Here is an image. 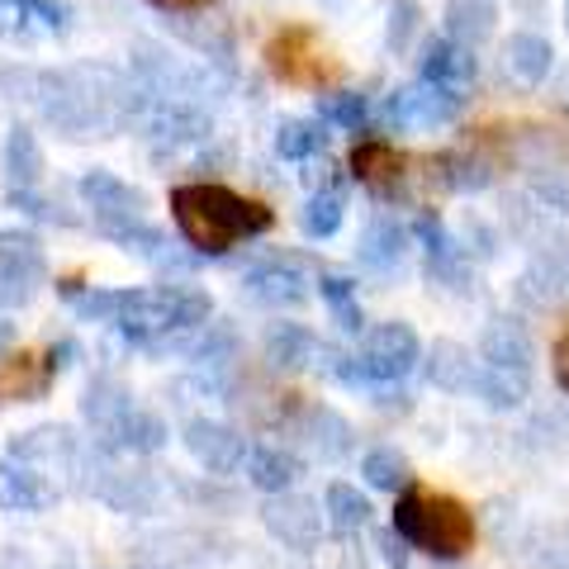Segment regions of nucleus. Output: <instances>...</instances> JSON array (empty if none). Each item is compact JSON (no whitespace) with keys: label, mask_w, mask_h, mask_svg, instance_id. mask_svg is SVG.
I'll list each match as a JSON object with an SVG mask.
<instances>
[{"label":"nucleus","mask_w":569,"mask_h":569,"mask_svg":"<svg viewBox=\"0 0 569 569\" xmlns=\"http://www.w3.org/2000/svg\"><path fill=\"white\" fill-rule=\"evenodd\" d=\"M437 176H441V186L460 190V194L485 190L493 181V157L475 152V148H451V152L437 157Z\"/></svg>","instance_id":"nucleus-27"},{"label":"nucleus","mask_w":569,"mask_h":569,"mask_svg":"<svg viewBox=\"0 0 569 569\" xmlns=\"http://www.w3.org/2000/svg\"><path fill=\"white\" fill-rule=\"evenodd\" d=\"M171 219L181 228L186 247L204 257H223L238 242L266 238L276 228V213L252 194H238L219 181H186L171 190Z\"/></svg>","instance_id":"nucleus-1"},{"label":"nucleus","mask_w":569,"mask_h":569,"mask_svg":"<svg viewBox=\"0 0 569 569\" xmlns=\"http://www.w3.org/2000/svg\"><path fill=\"white\" fill-rule=\"evenodd\" d=\"M565 29H569V0H565Z\"/></svg>","instance_id":"nucleus-50"},{"label":"nucleus","mask_w":569,"mask_h":569,"mask_svg":"<svg viewBox=\"0 0 569 569\" xmlns=\"http://www.w3.org/2000/svg\"><path fill=\"white\" fill-rule=\"evenodd\" d=\"M96 228L114 247H123V252H138V257H148V261H167L171 257L167 233H162V228H152L142 213H133V219H96Z\"/></svg>","instance_id":"nucleus-24"},{"label":"nucleus","mask_w":569,"mask_h":569,"mask_svg":"<svg viewBox=\"0 0 569 569\" xmlns=\"http://www.w3.org/2000/svg\"><path fill=\"white\" fill-rule=\"evenodd\" d=\"M389 531L403 541L432 556L441 565L451 560H466L475 541H479V527H475V512L460 503L456 493H441V489H418L408 485L403 493H395V518H389Z\"/></svg>","instance_id":"nucleus-2"},{"label":"nucleus","mask_w":569,"mask_h":569,"mask_svg":"<svg viewBox=\"0 0 569 569\" xmlns=\"http://www.w3.org/2000/svg\"><path fill=\"white\" fill-rule=\"evenodd\" d=\"M413 238L422 242V252H427V276H432L437 284H451V290H466L470 257L460 252V242L447 233V228H441V219L422 213V219L413 223Z\"/></svg>","instance_id":"nucleus-12"},{"label":"nucleus","mask_w":569,"mask_h":569,"mask_svg":"<svg viewBox=\"0 0 569 569\" xmlns=\"http://www.w3.org/2000/svg\"><path fill=\"white\" fill-rule=\"evenodd\" d=\"M418 29H422L418 0H395V10H389V29H385L389 52H408V43H413V33H418Z\"/></svg>","instance_id":"nucleus-39"},{"label":"nucleus","mask_w":569,"mask_h":569,"mask_svg":"<svg viewBox=\"0 0 569 569\" xmlns=\"http://www.w3.org/2000/svg\"><path fill=\"white\" fill-rule=\"evenodd\" d=\"M167 422L148 413V408H129L114 427H110V437H100V447H110V451H129V456H152V451H162L167 447Z\"/></svg>","instance_id":"nucleus-21"},{"label":"nucleus","mask_w":569,"mask_h":569,"mask_svg":"<svg viewBox=\"0 0 569 569\" xmlns=\"http://www.w3.org/2000/svg\"><path fill=\"white\" fill-rule=\"evenodd\" d=\"M531 194H537V204H546L550 213H565V219H569V176L541 171L537 181H531Z\"/></svg>","instance_id":"nucleus-42"},{"label":"nucleus","mask_w":569,"mask_h":569,"mask_svg":"<svg viewBox=\"0 0 569 569\" xmlns=\"http://www.w3.org/2000/svg\"><path fill=\"white\" fill-rule=\"evenodd\" d=\"M148 6L167 10V14H194V10H209L213 0H148Z\"/></svg>","instance_id":"nucleus-47"},{"label":"nucleus","mask_w":569,"mask_h":569,"mask_svg":"<svg viewBox=\"0 0 569 569\" xmlns=\"http://www.w3.org/2000/svg\"><path fill=\"white\" fill-rule=\"evenodd\" d=\"M493 20H498V10L489 6V0H451V10H447V39L475 52L479 43H489Z\"/></svg>","instance_id":"nucleus-28"},{"label":"nucleus","mask_w":569,"mask_h":569,"mask_svg":"<svg viewBox=\"0 0 569 569\" xmlns=\"http://www.w3.org/2000/svg\"><path fill=\"white\" fill-rule=\"evenodd\" d=\"M152 133L157 138H171V142L204 138L209 133V119L200 110H186V104H162V110L152 114Z\"/></svg>","instance_id":"nucleus-37"},{"label":"nucleus","mask_w":569,"mask_h":569,"mask_svg":"<svg viewBox=\"0 0 569 569\" xmlns=\"http://www.w3.org/2000/svg\"><path fill=\"white\" fill-rule=\"evenodd\" d=\"M100 493H104V503H114L119 512H142L152 503V485L142 475H110L100 485Z\"/></svg>","instance_id":"nucleus-38"},{"label":"nucleus","mask_w":569,"mask_h":569,"mask_svg":"<svg viewBox=\"0 0 569 569\" xmlns=\"http://www.w3.org/2000/svg\"><path fill=\"white\" fill-rule=\"evenodd\" d=\"M318 347H323L318 332L305 328V323H271L266 328V342H261L266 361H271L276 370H313Z\"/></svg>","instance_id":"nucleus-20"},{"label":"nucleus","mask_w":569,"mask_h":569,"mask_svg":"<svg viewBox=\"0 0 569 569\" xmlns=\"http://www.w3.org/2000/svg\"><path fill=\"white\" fill-rule=\"evenodd\" d=\"M266 67L276 71L284 86H323L328 77H337V67L328 62L323 43H318V33L309 24H284L271 33V43H266Z\"/></svg>","instance_id":"nucleus-4"},{"label":"nucleus","mask_w":569,"mask_h":569,"mask_svg":"<svg viewBox=\"0 0 569 569\" xmlns=\"http://www.w3.org/2000/svg\"><path fill=\"white\" fill-rule=\"evenodd\" d=\"M295 432L305 437V447L313 456H323V460H337V456L351 451V422L337 413V408H328V403H309L305 413H299Z\"/></svg>","instance_id":"nucleus-19"},{"label":"nucleus","mask_w":569,"mask_h":569,"mask_svg":"<svg viewBox=\"0 0 569 569\" xmlns=\"http://www.w3.org/2000/svg\"><path fill=\"white\" fill-rule=\"evenodd\" d=\"M242 470H247V485L261 489L266 498L290 493V489L299 485V475H305L299 456H295V451H284V447H247Z\"/></svg>","instance_id":"nucleus-18"},{"label":"nucleus","mask_w":569,"mask_h":569,"mask_svg":"<svg viewBox=\"0 0 569 569\" xmlns=\"http://www.w3.org/2000/svg\"><path fill=\"white\" fill-rule=\"evenodd\" d=\"M71 305H77L81 318H91V323H114L123 309V290H91V295H77Z\"/></svg>","instance_id":"nucleus-41"},{"label":"nucleus","mask_w":569,"mask_h":569,"mask_svg":"<svg viewBox=\"0 0 569 569\" xmlns=\"http://www.w3.org/2000/svg\"><path fill=\"white\" fill-rule=\"evenodd\" d=\"M318 295L332 313V323L342 332H361L366 328V313H361V299H356V284L351 276H337V271H323L318 276Z\"/></svg>","instance_id":"nucleus-32"},{"label":"nucleus","mask_w":569,"mask_h":569,"mask_svg":"<svg viewBox=\"0 0 569 569\" xmlns=\"http://www.w3.org/2000/svg\"><path fill=\"white\" fill-rule=\"evenodd\" d=\"M460 110H466V96L432 81H413L385 100V119L395 129H441V123H456Z\"/></svg>","instance_id":"nucleus-5"},{"label":"nucleus","mask_w":569,"mask_h":569,"mask_svg":"<svg viewBox=\"0 0 569 569\" xmlns=\"http://www.w3.org/2000/svg\"><path fill=\"white\" fill-rule=\"evenodd\" d=\"M422 361V342L413 323L403 318H389V323L366 328L361 347L351 351V385H370V389H389L408 380Z\"/></svg>","instance_id":"nucleus-3"},{"label":"nucleus","mask_w":569,"mask_h":569,"mask_svg":"<svg viewBox=\"0 0 569 569\" xmlns=\"http://www.w3.org/2000/svg\"><path fill=\"white\" fill-rule=\"evenodd\" d=\"M309 556H313V569H366V556H361V550H356L347 537L318 541Z\"/></svg>","instance_id":"nucleus-40"},{"label":"nucleus","mask_w":569,"mask_h":569,"mask_svg":"<svg viewBox=\"0 0 569 569\" xmlns=\"http://www.w3.org/2000/svg\"><path fill=\"white\" fill-rule=\"evenodd\" d=\"M560 266H565V284H569V242H565V257H560Z\"/></svg>","instance_id":"nucleus-49"},{"label":"nucleus","mask_w":569,"mask_h":569,"mask_svg":"<svg viewBox=\"0 0 569 569\" xmlns=\"http://www.w3.org/2000/svg\"><path fill=\"white\" fill-rule=\"evenodd\" d=\"M541 560H546L550 569H569V522L546 527V537H541Z\"/></svg>","instance_id":"nucleus-43"},{"label":"nucleus","mask_w":569,"mask_h":569,"mask_svg":"<svg viewBox=\"0 0 569 569\" xmlns=\"http://www.w3.org/2000/svg\"><path fill=\"white\" fill-rule=\"evenodd\" d=\"M418 81H432V86H447V91H460L466 96V86L479 77V58L470 48L451 43L447 33L441 39H422V58H418Z\"/></svg>","instance_id":"nucleus-13"},{"label":"nucleus","mask_w":569,"mask_h":569,"mask_svg":"<svg viewBox=\"0 0 569 569\" xmlns=\"http://www.w3.org/2000/svg\"><path fill=\"white\" fill-rule=\"evenodd\" d=\"M43 361H48L52 376H62V370H67L71 361H77V342H58V347H48V351H43Z\"/></svg>","instance_id":"nucleus-45"},{"label":"nucleus","mask_w":569,"mask_h":569,"mask_svg":"<svg viewBox=\"0 0 569 569\" xmlns=\"http://www.w3.org/2000/svg\"><path fill=\"white\" fill-rule=\"evenodd\" d=\"M328 152V129L318 119H284L276 129V157L284 162H313Z\"/></svg>","instance_id":"nucleus-30"},{"label":"nucleus","mask_w":569,"mask_h":569,"mask_svg":"<svg viewBox=\"0 0 569 569\" xmlns=\"http://www.w3.org/2000/svg\"><path fill=\"white\" fill-rule=\"evenodd\" d=\"M323 518L337 537H356V531H366L370 518H376V508H370V498L347 485V479H332L328 493H323Z\"/></svg>","instance_id":"nucleus-25"},{"label":"nucleus","mask_w":569,"mask_h":569,"mask_svg":"<svg viewBox=\"0 0 569 569\" xmlns=\"http://www.w3.org/2000/svg\"><path fill=\"white\" fill-rule=\"evenodd\" d=\"M43 284V252L33 238L0 233V305H24Z\"/></svg>","instance_id":"nucleus-9"},{"label":"nucleus","mask_w":569,"mask_h":569,"mask_svg":"<svg viewBox=\"0 0 569 569\" xmlns=\"http://www.w3.org/2000/svg\"><path fill=\"white\" fill-rule=\"evenodd\" d=\"M470 395L485 403V408H498V413H508V408H522L527 395H531V380L527 376H512V370H493L479 361L475 366V380H470Z\"/></svg>","instance_id":"nucleus-26"},{"label":"nucleus","mask_w":569,"mask_h":569,"mask_svg":"<svg viewBox=\"0 0 569 569\" xmlns=\"http://www.w3.org/2000/svg\"><path fill=\"white\" fill-rule=\"evenodd\" d=\"M242 290L252 295L257 305H271V309H295V305H305V299H309L305 276H299L295 266H284V261L252 266V271L242 276Z\"/></svg>","instance_id":"nucleus-14"},{"label":"nucleus","mask_w":569,"mask_h":569,"mask_svg":"<svg viewBox=\"0 0 569 569\" xmlns=\"http://www.w3.org/2000/svg\"><path fill=\"white\" fill-rule=\"evenodd\" d=\"M342 219H347V194H342V186L313 190L309 200H305V209H299V228H305V238H313V242H328L337 228H342Z\"/></svg>","instance_id":"nucleus-29"},{"label":"nucleus","mask_w":569,"mask_h":569,"mask_svg":"<svg viewBox=\"0 0 569 569\" xmlns=\"http://www.w3.org/2000/svg\"><path fill=\"white\" fill-rule=\"evenodd\" d=\"M323 508L313 503L305 493H276L261 503V527L271 531V537L284 546V550H299V556H309V550L323 541Z\"/></svg>","instance_id":"nucleus-6"},{"label":"nucleus","mask_w":569,"mask_h":569,"mask_svg":"<svg viewBox=\"0 0 569 569\" xmlns=\"http://www.w3.org/2000/svg\"><path fill=\"white\" fill-rule=\"evenodd\" d=\"M479 361L493 366V370H512V376H527L531 380V361H537V342L522 318L512 313H493L485 332H479Z\"/></svg>","instance_id":"nucleus-8"},{"label":"nucleus","mask_w":569,"mask_h":569,"mask_svg":"<svg viewBox=\"0 0 569 569\" xmlns=\"http://www.w3.org/2000/svg\"><path fill=\"white\" fill-rule=\"evenodd\" d=\"M370 119V104L361 91H332V96H318V123L323 129H351L361 133Z\"/></svg>","instance_id":"nucleus-34"},{"label":"nucleus","mask_w":569,"mask_h":569,"mask_svg":"<svg viewBox=\"0 0 569 569\" xmlns=\"http://www.w3.org/2000/svg\"><path fill=\"white\" fill-rule=\"evenodd\" d=\"M380 550H385L389 569H408V546L395 537V531H385V537H380Z\"/></svg>","instance_id":"nucleus-46"},{"label":"nucleus","mask_w":569,"mask_h":569,"mask_svg":"<svg viewBox=\"0 0 569 569\" xmlns=\"http://www.w3.org/2000/svg\"><path fill=\"white\" fill-rule=\"evenodd\" d=\"M181 441H186L194 466H200L204 475H213V479L238 475L242 460H247V441L228 422H213V418H190L181 427Z\"/></svg>","instance_id":"nucleus-7"},{"label":"nucleus","mask_w":569,"mask_h":569,"mask_svg":"<svg viewBox=\"0 0 569 569\" xmlns=\"http://www.w3.org/2000/svg\"><path fill=\"white\" fill-rule=\"evenodd\" d=\"M81 200L96 209V219H133V213H142V190L100 167L81 176Z\"/></svg>","instance_id":"nucleus-17"},{"label":"nucleus","mask_w":569,"mask_h":569,"mask_svg":"<svg viewBox=\"0 0 569 569\" xmlns=\"http://www.w3.org/2000/svg\"><path fill=\"white\" fill-rule=\"evenodd\" d=\"M10 342H14V328L0 323V356H10Z\"/></svg>","instance_id":"nucleus-48"},{"label":"nucleus","mask_w":569,"mask_h":569,"mask_svg":"<svg viewBox=\"0 0 569 569\" xmlns=\"http://www.w3.org/2000/svg\"><path fill=\"white\" fill-rule=\"evenodd\" d=\"M560 284H565V266L560 261H550V257H537L522 271L518 280V295L527 299V305H537V309H550L560 299Z\"/></svg>","instance_id":"nucleus-35"},{"label":"nucleus","mask_w":569,"mask_h":569,"mask_svg":"<svg viewBox=\"0 0 569 569\" xmlns=\"http://www.w3.org/2000/svg\"><path fill=\"white\" fill-rule=\"evenodd\" d=\"M6 176L20 190L29 186H39V176H43V152H39V138H33L29 129H14L10 142H6Z\"/></svg>","instance_id":"nucleus-33"},{"label":"nucleus","mask_w":569,"mask_h":569,"mask_svg":"<svg viewBox=\"0 0 569 569\" xmlns=\"http://www.w3.org/2000/svg\"><path fill=\"white\" fill-rule=\"evenodd\" d=\"M408 242H413V233H408L403 223L395 219H370L361 228V242H356V261L366 266V271H399L403 266V252H408Z\"/></svg>","instance_id":"nucleus-16"},{"label":"nucleus","mask_w":569,"mask_h":569,"mask_svg":"<svg viewBox=\"0 0 569 569\" xmlns=\"http://www.w3.org/2000/svg\"><path fill=\"white\" fill-rule=\"evenodd\" d=\"M58 503V479L29 460H0V508L6 512H43Z\"/></svg>","instance_id":"nucleus-10"},{"label":"nucleus","mask_w":569,"mask_h":569,"mask_svg":"<svg viewBox=\"0 0 569 569\" xmlns=\"http://www.w3.org/2000/svg\"><path fill=\"white\" fill-rule=\"evenodd\" d=\"M475 366H479L475 351L451 342V337H441V342H432V351H427V380L437 389H447V395H470Z\"/></svg>","instance_id":"nucleus-23"},{"label":"nucleus","mask_w":569,"mask_h":569,"mask_svg":"<svg viewBox=\"0 0 569 569\" xmlns=\"http://www.w3.org/2000/svg\"><path fill=\"white\" fill-rule=\"evenodd\" d=\"M347 167H351L356 181H361L366 190H376V194H395L408 181V157L389 138H361L351 148Z\"/></svg>","instance_id":"nucleus-11"},{"label":"nucleus","mask_w":569,"mask_h":569,"mask_svg":"<svg viewBox=\"0 0 569 569\" xmlns=\"http://www.w3.org/2000/svg\"><path fill=\"white\" fill-rule=\"evenodd\" d=\"M503 71L518 86H541L550 71H556V48H550V39H541V33H512V39L503 43Z\"/></svg>","instance_id":"nucleus-22"},{"label":"nucleus","mask_w":569,"mask_h":569,"mask_svg":"<svg viewBox=\"0 0 569 569\" xmlns=\"http://www.w3.org/2000/svg\"><path fill=\"white\" fill-rule=\"evenodd\" d=\"M550 366H556V385L569 395V328L560 332V342H556V351H550Z\"/></svg>","instance_id":"nucleus-44"},{"label":"nucleus","mask_w":569,"mask_h":569,"mask_svg":"<svg viewBox=\"0 0 569 569\" xmlns=\"http://www.w3.org/2000/svg\"><path fill=\"white\" fill-rule=\"evenodd\" d=\"M361 475H366V485H370V489H385V493H403V489H408V460H403L395 447L366 451Z\"/></svg>","instance_id":"nucleus-36"},{"label":"nucleus","mask_w":569,"mask_h":569,"mask_svg":"<svg viewBox=\"0 0 569 569\" xmlns=\"http://www.w3.org/2000/svg\"><path fill=\"white\" fill-rule=\"evenodd\" d=\"M129 408H133V399L123 395L119 380H96L91 389H86V399H81V413H86V422L96 427V437H110V427L129 413Z\"/></svg>","instance_id":"nucleus-31"},{"label":"nucleus","mask_w":569,"mask_h":569,"mask_svg":"<svg viewBox=\"0 0 569 569\" xmlns=\"http://www.w3.org/2000/svg\"><path fill=\"white\" fill-rule=\"evenodd\" d=\"M58 380L48 370L39 351H10L0 356V403H33L48 395V385Z\"/></svg>","instance_id":"nucleus-15"}]
</instances>
